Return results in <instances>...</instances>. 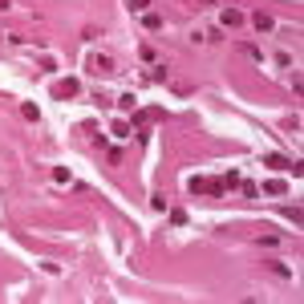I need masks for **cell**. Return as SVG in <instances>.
<instances>
[{
	"mask_svg": "<svg viewBox=\"0 0 304 304\" xmlns=\"http://www.w3.org/2000/svg\"><path fill=\"white\" fill-rule=\"evenodd\" d=\"M272 170H292V175H300V162H292V158H284V154H268L264 158Z\"/></svg>",
	"mask_w": 304,
	"mask_h": 304,
	"instance_id": "cell-1",
	"label": "cell"
},
{
	"mask_svg": "<svg viewBox=\"0 0 304 304\" xmlns=\"http://www.w3.org/2000/svg\"><path fill=\"white\" fill-rule=\"evenodd\" d=\"M252 25L259 29V33H268V29H272V16H268V12H255V16H252Z\"/></svg>",
	"mask_w": 304,
	"mask_h": 304,
	"instance_id": "cell-4",
	"label": "cell"
},
{
	"mask_svg": "<svg viewBox=\"0 0 304 304\" xmlns=\"http://www.w3.org/2000/svg\"><path fill=\"white\" fill-rule=\"evenodd\" d=\"M142 25H146V29H162V16H154V12H146V16H142Z\"/></svg>",
	"mask_w": 304,
	"mask_h": 304,
	"instance_id": "cell-6",
	"label": "cell"
},
{
	"mask_svg": "<svg viewBox=\"0 0 304 304\" xmlns=\"http://www.w3.org/2000/svg\"><path fill=\"white\" fill-rule=\"evenodd\" d=\"M150 8V0H130V12H146Z\"/></svg>",
	"mask_w": 304,
	"mask_h": 304,
	"instance_id": "cell-7",
	"label": "cell"
},
{
	"mask_svg": "<svg viewBox=\"0 0 304 304\" xmlns=\"http://www.w3.org/2000/svg\"><path fill=\"white\" fill-rule=\"evenodd\" d=\"M73 94H81V85H77L73 77H65V81H57V98H73Z\"/></svg>",
	"mask_w": 304,
	"mask_h": 304,
	"instance_id": "cell-3",
	"label": "cell"
},
{
	"mask_svg": "<svg viewBox=\"0 0 304 304\" xmlns=\"http://www.w3.org/2000/svg\"><path fill=\"white\" fill-rule=\"evenodd\" d=\"M90 73H114V61H110L105 53H94V57H90Z\"/></svg>",
	"mask_w": 304,
	"mask_h": 304,
	"instance_id": "cell-2",
	"label": "cell"
},
{
	"mask_svg": "<svg viewBox=\"0 0 304 304\" xmlns=\"http://www.w3.org/2000/svg\"><path fill=\"white\" fill-rule=\"evenodd\" d=\"M223 25H227V29H235V25H244V16H240L235 8H227V12H223Z\"/></svg>",
	"mask_w": 304,
	"mask_h": 304,
	"instance_id": "cell-5",
	"label": "cell"
}]
</instances>
